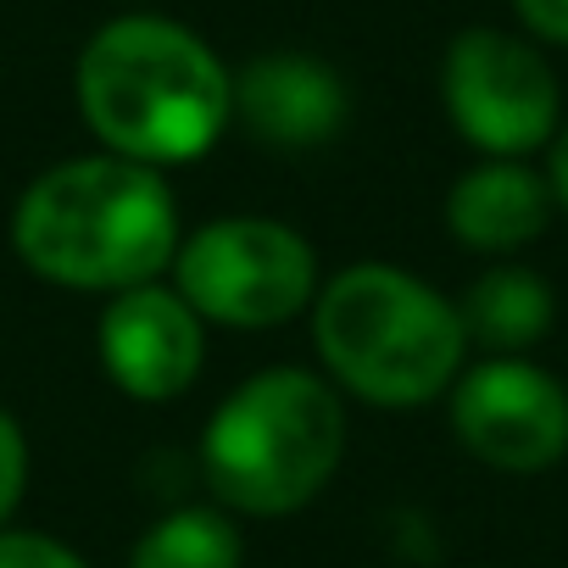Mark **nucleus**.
<instances>
[{
	"instance_id": "2eb2a0df",
	"label": "nucleus",
	"mask_w": 568,
	"mask_h": 568,
	"mask_svg": "<svg viewBox=\"0 0 568 568\" xmlns=\"http://www.w3.org/2000/svg\"><path fill=\"white\" fill-rule=\"evenodd\" d=\"M518 34H529L546 51H568V0H507Z\"/></svg>"
},
{
	"instance_id": "1a4fd4ad",
	"label": "nucleus",
	"mask_w": 568,
	"mask_h": 568,
	"mask_svg": "<svg viewBox=\"0 0 568 568\" xmlns=\"http://www.w3.org/2000/svg\"><path fill=\"white\" fill-rule=\"evenodd\" d=\"M352 118L346 79L313 51H267L234 68V123L273 151H318Z\"/></svg>"
},
{
	"instance_id": "9d476101",
	"label": "nucleus",
	"mask_w": 568,
	"mask_h": 568,
	"mask_svg": "<svg viewBox=\"0 0 568 568\" xmlns=\"http://www.w3.org/2000/svg\"><path fill=\"white\" fill-rule=\"evenodd\" d=\"M440 217L463 251L501 262L529 251L551 229L557 195L546 184V168H535L529 156H479L452 179Z\"/></svg>"
},
{
	"instance_id": "4468645a",
	"label": "nucleus",
	"mask_w": 568,
	"mask_h": 568,
	"mask_svg": "<svg viewBox=\"0 0 568 568\" xmlns=\"http://www.w3.org/2000/svg\"><path fill=\"white\" fill-rule=\"evenodd\" d=\"M0 568H90L68 540L40 535V529H0Z\"/></svg>"
},
{
	"instance_id": "f8f14e48",
	"label": "nucleus",
	"mask_w": 568,
	"mask_h": 568,
	"mask_svg": "<svg viewBox=\"0 0 568 568\" xmlns=\"http://www.w3.org/2000/svg\"><path fill=\"white\" fill-rule=\"evenodd\" d=\"M123 568H245V540L234 513H223L217 501L173 507L134 535Z\"/></svg>"
},
{
	"instance_id": "ddd939ff",
	"label": "nucleus",
	"mask_w": 568,
	"mask_h": 568,
	"mask_svg": "<svg viewBox=\"0 0 568 568\" xmlns=\"http://www.w3.org/2000/svg\"><path fill=\"white\" fill-rule=\"evenodd\" d=\"M23 490H29V435H23L18 413L0 407V529L18 518Z\"/></svg>"
},
{
	"instance_id": "f257e3e1",
	"label": "nucleus",
	"mask_w": 568,
	"mask_h": 568,
	"mask_svg": "<svg viewBox=\"0 0 568 568\" xmlns=\"http://www.w3.org/2000/svg\"><path fill=\"white\" fill-rule=\"evenodd\" d=\"M73 101L101 151L168 173L201 162L234 123V68L190 23L123 12L84 40Z\"/></svg>"
},
{
	"instance_id": "0eeeda50",
	"label": "nucleus",
	"mask_w": 568,
	"mask_h": 568,
	"mask_svg": "<svg viewBox=\"0 0 568 568\" xmlns=\"http://www.w3.org/2000/svg\"><path fill=\"white\" fill-rule=\"evenodd\" d=\"M457 446L513 479L568 457V385L535 357H474L446 390Z\"/></svg>"
},
{
	"instance_id": "6e6552de",
	"label": "nucleus",
	"mask_w": 568,
	"mask_h": 568,
	"mask_svg": "<svg viewBox=\"0 0 568 568\" xmlns=\"http://www.w3.org/2000/svg\"><path fill=\"white\" fill-rule=\"evenodd\" d=\"M95 352L106 379L140 402V407H162L179 402L201 368H206V318L173 291L168 278L134 284L101 302L95 318Z\"/></svg>"
},
{
	"instance_id": "7ed1b4c3",
	"label": "nucleus",
	"mask_w": 568,
	"mask_h": 568,
	"mask_svg": "<svg viewBox=\"0 0 568 568\" xmlns=\"http://www.w3.org/2000/svg\"><path fill=\"white\" fill-rule=\"evenodd\" d=\"M313 346L341 396L385 413L446 402L468 368L457 296L396 262H352L324 278L313 302Z\"/></svg>"
},
{
	"instance_id": "dca6fc26",
	"label": "nucleus",
	"mask_w": 568,
	"mask_h": 568,
	"mask_svg": "<svg viewBox=\"0 0 568 568\" xmlns=\"http://www.w3.org/2000/svg\"><path fill=\"white\" fill-rule=\"evenodd\" d=\"M546 184H551V195H557V212L568 217V118H562L557 140L546 145Z\"/></svg>"
},
{
	"instance_id": "9b49d317",
	"label": "nucleus",
	"mask_w": 568,
	"mask_h": 568,
	"mask_svg": "<svg viewBox=\"0 0 568 568\" xmlns=\"http://www.w3.org/2000/svg\"><path fill=\"white\" fill-rule=\"evenodd\" d=\"M457 318H463L468 352L529 357L557 324V291L529 262L501 256V262H490L468 278V291L457 296Z\"/></svg>"
},
{
	"instance_id": "f03ea898",
	"label": "nucleus",
	"mask_w": 568,
	"mask_h": 568,
	"mask_svg": "<svg viewBox=\"0 0 568 568\" xmlns=\"http://www.w3.org/2000/svg\"><path fill=\"white\" fill-rule=\"evenodd\" d=\"M179 240L184 223L168 173L112 151L51 162L12 206L18 262L79 296H118L168 278Z\"/></svg>"
},
{
	"instance_id": "39448f33",
	"label": "nucleus",
	"mask_w": 568,
	"mask_h": 568,
	"mask_svg": "<svg viewBox=\"0 0 568 568\" xmlns=\"http://www.w3.org/2000/svg\"><path fill=\"white\" fill-rule=\"evenodd\" d=\"M168 284L223 329H278L313 313L324 291L318 245L284 217L229 212L179 240Z\"/></svg>"
},
{
	"instance_id": "423d86ee",
	"label": "nucleus",
	"mask_w": 568,
	"mask_h": 568,
	"mask_svg": "<svg viewBox=\"0 0 568 568\" xmlns=\"http://www.w3.org/2000/svg\"><path fill=\"white\" fill-rule=\"evenodd\" d=\"M440 106L479 156H535L562 129V84L529 34L468 23L440 57Z\"/></svg>"
},
{
	"instance_id": "20e7f679",
	"label": "nucleus",
	"mask_w": 568,
	"mask_h": 568,
	"mask_svg": "<svg viewBox=\"0 0 568 568\" xmlns=\"http://www.w3.org/2000/svg\"><path fill=\"white\" fill-rule=\"evenodd\" d=\"M346 463V396L296 363L240 379L201 429V479L234 518H291Z\"/></svg>"
}]
</instances>
